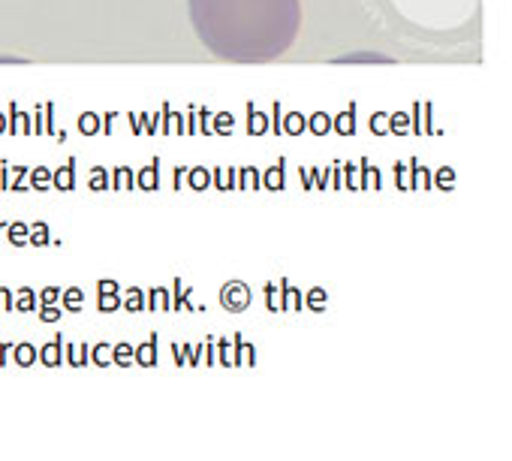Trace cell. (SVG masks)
Here are the masks:
<instances>
[{
  "mask_svg": "<svg viewBox=\"0 0 512 461\" xmlns=\"http://www.w3.org/2000/svg\"><path fill=\"white\" fill-rule=\"evenodd\" d=\"M196 40L229 64H269L302 28V0H187Z\"/></svg>",
  "mask_w": 512,
  "mask_h": 461,
  "instance_id": "6da1fadb",
  "label": "cell"
}]
</instances>
